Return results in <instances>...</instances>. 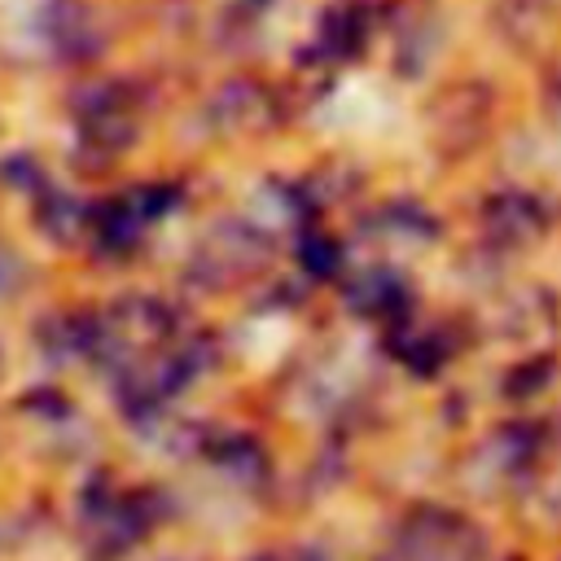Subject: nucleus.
Listing matches in <instances>:
<instances>
[{"label": "nucleus", "mask_w": 561, "mask_h": 561, "mask_svg": "<svg viewBox=\"0 0 561 561\" xmlns=\"http://www.w3.org/2000/svg\"><path fill=\"white\" fill-rule=\"evenodd\" d=\"M75 123H79V140L92 153H127L131 140L140 136V101L136 88L127 79H88L75 88L70 96Z\"/></svg>", "instance_id": "obj_1"}, {"label": "nucleus", "mask_w": 561, "mask_h": 561, "mask_svg": "<svg viewBox=\"0 0 561 561\" xmlns=\"http://www.w3.org/2000/svg\"><path fill=\"white\" fill-rule=\"evenodd\" d=\"M491 114H495V92L478 79H460V83H447L430 96L425 127L443 153H465L486 136Z\"/></svg>", "instance_id": "obj_2"}, {"label": "nucleus", "mask_w": 561, "mask_h": 561, "mask_svg": "<svg viewBox=\"0 0 561 561\" xmlns=\"http://www.w3.org/2000/svg\"><path fill=\"white\" fill-rule=\"evenodd\" d=\"M39 31L57 61L83 66L105 53V26H101L92 0H48L39 13Z\"/></svg>", "instance_id": "obj_3"}, {"label": "nucleus", "mask_w": 561, "mask_h": 561, "mask_svg": "<svg viewBox=\"0 0 561 561\" xmlns=\"http://www.w3.org/2000/svg\"><path fill=\"white\" fill-rule=\"evenodd\" d=\"M206 118L219 131H263V127H272L280 118V105H276V92L263 88L259 79H228L210 96Z\"/></svg>", "instance_id": "obj_4"}, {"label": "nucleus", "mask_w": 561, "mask_h": 561, "mask_svg": "<svg viewBox=\"0 0 561 561\" xmlns=\"http://www.w3.org/2000/svg\"><path fill=\"white\" fill-rule=\"evenodd\" d=\"M263 259H267L263 237H254V232L241 228V224H224V228L202 245L197 267H202L210 280H237V276H250Z\"/></svg>", "instance_id": "obj_5"}, {"label": "nucleus", "mask_w": 561, "mask_h": 561, "mask_svg": "<svg viewBox=\"0 0 561 561\" xmlns=\"http://www.w3.org/2000/svg\"><path fill=\"white\" fill-rule=\"evenodd\" d=\"M482 215H486L491 237H500V241H508V245H526V241H535V237L543 232V210H539V202L526 197V193H500V197L486 202Z\"/></svg>", "instance_id": "obj_6"}, {"label": "nucleus", "mask_w": 561, "mask_h": 561, "mask_svg": "<svg viewBox=\"0 0 561 561\" xmlns=\"http://www.w3.org/2000/svg\"><path fill=\"white\" fill-rule=\"evenodd\" d=\"M364 39H368V18L364 9H329L324 13V31H320V53H333V57H359L364 53Z\"/></svg>", "instance_id": "obj_7"}, {"label": "nucleus", "mask_w": 561, "mask_h": 561, "mask_svg": "<svg viewBox=\"0 0 561 561\" xmlns=\"http://www.w3.org/2000/svg\"><path fill=\"white\" fill-rule=\"evenodd\" d=\"M35 219H39V232L53 237V241H61V245H70V241H79L88 232V206H79L66 193H44Z\"/></svg>", "instance_id": "obj_8"}, {"label": "nucleus", "mask_w": 561, "mask_h": 561, "mask_svg": "<svg viewBox=\"0 0 561 561\" xmlns=\"http://www.w3.org/2000/svg\"><path fill=\"white\" fill-rule=\"evenodd\" d=\"M302 267L316 276H333L337 272V245L329 237H307L302 241Z\"/></svg>", "instance_id": "obj_9"}, {"label": "nucleus", "mask_w": 561, "mask_h": 561, "mask_svg": "<svg viewBox=\"0 0 561 561\" xmlns=\"http://www.w3.org/2000/svg\"><path fill=\"white\" fill-rule=\"evenodd\" d=\"M543 110H548V118L561 127V53L543 66Z\"/></svg>", "instance_id": "obj_10"}, {"label": "nucleus", "mask_w": 561, "mask_h": 561, "mask_svg": "<svg viewBox=\"0 0 561 561\" xmlns=\"http://www.w3.org/2000/svg\"><path fill=\"white\" fill-rule=\"evenodd\" d=\"M18 276H22V263H18V259H13V254L0 245V298H4V294L18 285Z\"/></svg>", "instance_id": "obj_11"}]
</instances>
